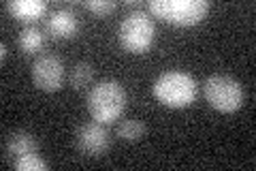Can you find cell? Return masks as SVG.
Listing matches in <instances>:
<instances>
[{"label":"cell","instance_id":"3957f363","mask_svg":"<svg viewBox=\"0 0 256 171\" xmlns=\"http://www.w3.org/2000/svg\"><path fill=\"white\" fill-rule=\"evenodd\" d=\"M148 9L152 15L175 26H194L207 15L210 3L207 0H150Z\"/></svg>","mask_w":256,"mask_h":171},{"label":"cell","instance_id":"52a82bcc","mask_svg":"<svg viewBox=\"0 0 256 171\" xmlns=\"http://www.w3.org/2000/svg\"><path fill=\"white\" fill-rule=\"evenodd\" d=\"M75 145L86 156H100L109 148V133L105 124L96 120L82 124L75 133Z\"/></svg>","mask_w":256,"mask_h":171},{"label":"cell","instance_id":"30bf717a","mask_svg":"<svg viewBox=\"0 0 256 171\" xmlns=\"http://www.w3.org/2000/svg\"><path fill=\"white\" fill-rule=\"evenodd\" d=\"M36 150H38L36 137L28 131H13L4 139V152L13 158L24 156V154H34Z\"/></svg>","mask_w":256,"mask_h":171},{"label":"cell","instance_id":"5b68a950","mask_svg":"<svg viewBox=\"0 0 256 171\" xmlns=\"http://www.w3.org/2000/svg\"><path fill=\"white\" fill-rule=\"evenodd\" d=\"M203 94L214 109L222 113L237 111L244 103V88L230 75H212L205 79Z\"/></svg>","mask_w":256,"mask_h":171},{"label":"cell","instance_id":"9c48e42d","mask_svg":"<svg viewBox=\"0 0 256 171\" xmlns=\"http://www.w3.org/2000/svg\"><path fill=\"white\" fill-rule=\"evenodd\" d=\"M6 11L20 22H36L47 13V3L45 0H11L6 3Z\"/></svg>","mask_w":256,"mask_h":171},{"label":"cell","instance_id":"277c9868","mask_svg":"<svg viewBox=\"0 0 256 171\" xmlns=\"http://www.w3.org/2000/svg\"><path fill=\"white\" fill-rule=\"evenodd\" d=\"M154 35H156L154 22L141 9L128 13L126 18L120 22V28H118L120 45H122L126 52H132V54L148 52L152 43H154Z\"/></svg>","mask_w":256,"mask_h":171},{"label":"cell","instance_id":"2e32d148","mask_svg":"<svg viewBox=\"0 0 256 171\" xmlns=\"http://www.w3.org/2000/svg\"><path fill=\"white\" fill-rule=\"evenodd\" d=\"M0 58H2V60L6 58V45L4 43H0Z\"/></svg>","mask_w":256,"mask_h":171},{"label":"cell","instance_id":"7c38bea8","mask_svg":"<svg viewBox=\"0 0 256 171\" xmlns=\"http://www.w3.org/2000/svg\"><path fill=\"white\" fill-rule=\"evenodd\" d=\"M143 133H146V124L139 120V118H128L122 120L116 128V135L120 137L122 141H139Z\"/></svg>","mask_w":256,"mask_h":171},{"label":"cell","instance_id":"6da1fadb","mask_svg":"<svg viewBox=\"0 0 256 171\" xmlns=\"http://www.w3.org/2000/svg\"><path fill=\"white\" fill-rule=\"evenodd\" d=\"M126 107V90L116 79L98 81L90 92H88V111L96 122H114L120 118V113Z\"/></svg>","mask_w":256,"mask_h":171},{"label":"cell","instance_id":"8992f818","mask_svg":"<svg viewBox=\"0 0 256 171\" xmlns=\"http://www.w3.org/2000/svg\"><path fill=\"white\" fill-rule=\"evenodd\" d=\"M32 81L38 90L56 92L64 84V62L54 54H43L32 62Z\"/></svg>","mask_w":256,"mask_h":171},{"label":"cell","instance_id":"9a60e30c","mask_svg":"<svg viewBox=\"0 0 256 171\" xmlns=\"http://www.w3.org/2000/svg\"><path fill=\"white\" fill-rule=\"evenodd\" d=\"M84 7H86V9H90V11H94V13L107 15V13H111L116 9L118 3H116V0H86Z\"/></svg>","mask_w":256,"mask_h":171},{"label":"cell","instance_id":"ba28073f","mask_svg":"<svg viewBox=\"0 0 256 171\" xmlns=\"http://www.w3.org/2000/svg\"><path fill=\"white\" fill-rule=\"evenodd\" d=\"M79 30V18L70 9H56L45 18V32L54 39H70Z\"/></svg>","mask_w":256,"mask_h":171},{"label":"cell","instance_id":"7a4b0ae2","mask_svg":"<svg viewBox=\"0 0 256 171\" xmlns=\"http://www.w3.org/2000/svg\"><path fill=\"white\" fill-rule=\"evenodd\" d=\"M154 96L166 107H188L196 99V79L182 71H166L154 81Z\"/></svg>","mask_w":256,"mask_h":171},{"label":"cell","instance_id":"5bb4252c","mask_svg":"<svg viewBox=\"0 0 256 171\" xmlns=\"http://www.w3.org/2000/svg\"><path fill=\"white\" fill-rule=\"evenodd\" d=\"M13 167L20 171H45L50 169V162L43 160L38 154H24V156L13 158Z\"/></svg>","mask_w":256,"mask_h":171},{"label":"cell","instance_id":"8fae6325","mask_svg":"<svg viewBox=\"0 0 256 171\" xmlns=\"http://www.w3.org/2000/svg\"><path fill=\"white\" fill-rule=\"evenodd\" d=\"M47 32H43L41 28L36 26H28L24 28L18 35V45L24 54H38L47 43Z\"/></svg>","mask_w":256,"mask_h":171},{"label":"cell","instance_id":"4fadbf2b","mask_svg":"<svg viewBox=\"0 0 256 171\" xmlns=\"http://www.w3.org/2000/svg\"><path fill=\"white\" fill-rule=\"evenodd\" d=\"M94 79V67L90 62H77L70 71V86L75 90H86Z\"/></svg>","mask_w":256,"mask_h":171}]
</instances>
